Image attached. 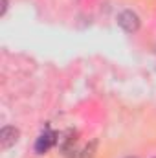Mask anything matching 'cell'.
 <instances>
[{"mask_svg":"<svg viewBox=\"0 0 156 158\" xmlns=\"http://www.w3.org/2000/svg\"><path fill=\"white\" fill-rule=\"evenodd\" d=\"M117 24H119L127 33H134V31L140 30V17H138L134 11L125 9V11H121V13L117 15Z\"/></svg>","mask_w":156,"mask_h":158,"instance_id":"1","label":"cell"},{"mask_svg":"<svg viewBox=\"0 0 156 158\" xmlns=\"http://www.w3.org/2000/svg\"><path fill=\"white\" fill-rule=\"evenodd\" d=\"M18 138H20V131L17 127H4L0 131V145H2V149L13 147L18 142Z\"/></svg>","mask_w":156,"mask_h":158,"instance_id":"2","label":"cell"},{"mask_svg":"<svg viewBox=\"0 0 156 158\" xmlns=\"http://www.w3.org/2000/svg\"><path fill=\"white\" fill-rule=\"evenodd\" d=\"M57 134L55 132H51V131H46V132H42L39 138H37V143H35V151L39 153V155H44L55 142H57V138H55Z\"/></svg>","mask_w":156,"mask_h":158,"instance_id":"3","label":"cell"},{"mask_svg":"<svg viewBox=\"0 0 156 158\" xmlns=\"http://www.w3.org/2000/svg\"><path fill=\"white\" fill-rule=\"evenodd\" d=\"M96 145H97V143H96V142H92V143H90L83 153H81V158H94V155H96Z\"/></svg>","mask_w":156,"mask_h":158,"instance_id":"4","label":"cell"},{"mask_svg":"<svg viewBox=\"0 0 156 158\" xmlns=\"http://www.w3.org/2000/svg\"><path fill=\"white\" fill-rule=\"evenodd\" d=\"M7 11V0H2V9H0V15H6Z\"/></svg>","mask_w":156,"mask_h":158,"instance_id":"5","label":"cell"},{"mask_svg":"<svg viewBox=\"0 0 156 158\" xmlns=\"http://www.w3.org/2000/svg\"><path fill=\"white\" fill-rule=\"evenodd\" d=\"M127 158H136V156H127Z\"/></svg>","mask_w":156,"mask_h":158,"instance_id":"6","label":"cell"}]
</instances>
